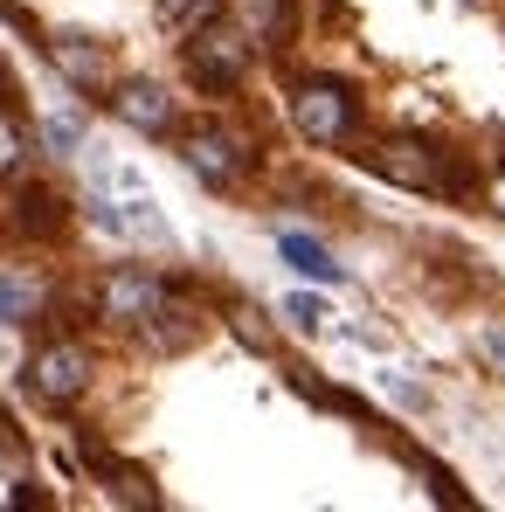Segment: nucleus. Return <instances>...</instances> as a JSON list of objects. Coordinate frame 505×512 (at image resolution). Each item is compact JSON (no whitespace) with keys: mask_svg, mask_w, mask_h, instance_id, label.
Masks as SVG:
<instances>
[{"mask_svg":"<svg viewBox=\"0 0 505 512\" xmlns=\"http://www.w3.org/2000/svg\"><path fill=\"white\" fill-rule=\"evenodd\" d=\"M49 146L77 153V146H84V125H77V118H49Z\"/></svg>","mask_w":505,"mask_h":512,"instance_id":"17","label":"nucleus"},{"mask_svg":"<svg viewBox=\"0 0 505 512\" xmlns=\"http://www.w3.org/2000/svg\"><path fill=\"white\" fill-rule=\"evenodd\" d=\"M284 312H291L298 333H319V326H326V305H319V298H284Z\"/></svg>","mask_w":505,"mask_h":512,"instance_id":"14","label":"nucleus"},{"mask_svg":"<svg viewBox=\"0 0 505 512\" xmlns=\"http://www.w3.org/2000/svg\"><path fill=\"white\" fill-rule=\"evenodd\" d=\"M187 167L201 173L208 187H229V180L243 173V153H236V139H222V132H194V139H187Z\"/></svg>","mask_w":505,"mask_h":512,"instance_id":"7","label":"nucleus"},{"mask_svg":"<svg viewBox=\"0 0 505 512\" xmlns=\"http://www.w3.org/2000/svg\"><path fill=\"white\" fill-rule=\"evenodd\" d=\"M367 167L381 173V180H395V187H436V153L422 146V139H388V146H374L367 153Z\"/></svg>","mask_w":505,"mask_h":512,"instance_id":"4","label":"nucleus"},{"mask_svg":"<svg viewBox=\"0 0 505 512\" xmlns=\"http://www.w3.org/2000/svg\"><path fill=\"white\" fill-rule=\"evenodd\" d=\"M485 353H492V360L505 367V326H492V333H485Z\"/></svg>","mask_w":505,"mask_h":512,"instance_id":"20","label":"nucleus"},{"mask_svg":"<svg viewBox=\"0 0 505 512\" xmlns=\"http://www.w3.org/2000/svg\"><path fill=\"white\" fill-rule=\"evenodd\" d=\"M118 236H139V243H160V250H167V243H173L167 215H160V208H153V194H146V187H139V194H125V201H118Z\"/></svg>","mask_w":505,"mask_h":512,"instance_id":"9","label":"nucleus"},{"mask_svg":"<svg viewBox=\"0 0 505 512\" xmlns=\"http://www.w3.org/2000/svg\"><path fill=\"white\" fill-rule=\"evenodd\" d=\"M14 167H21V125L0 111V173H14Z\"/></svg>","mask_w":505,"mask_h":512,"instance_id":"15","label":"nucleus"},{"mask_svg":"<svg viewBox=\"0 0 505 512\" xmlns=\"http://www.w3.org/2000/svg\"><path fill=\"white\" fill-rule=\"evenodd\" d=\"M291 118H298V132H305L312 146H339V139L353 132V97L339 84H305L291 97Z\"/></svg>","mask_w":505,"mask_h":512,"instance_id":"3","label":"nucleus"},{"mask_svg":"<svg viewBox=\"0 0 505 512\" xmlns=\"http://www.w3.org/2000/svg\"><path fill=\"white\" fill-rule=\"evenodd\" d=\"M28 388H35L42 402H77L90 388V346H77V340L42 346V353L28 360Z\"/></svg>","mask_w":505,"mask_h":512,"instance_id":"2","label":"nucleus"},{"mask_svg":"<svg viewBox=\"0 0 505 512\" xmlns=\"http://www.w3.org/2000/svg\"><path fill=\"white\" fill-rule=\"evenodd\" d=\"M28 312H35V284H28V277H7V270H0V326H21Z\"/></svg>","mask_w":505,"mask_h":512,"instance_id":"12","label":"nucleus"},{"mask_svg":"<svg viewBox=\"0 0 505 512\" xmlns=\"http://www.w3.org/2000/svg\"><path fill=\"white\" fill-rule=\"evenodd\" d=\"M492 208H499V215H505V173H499V180H492Z\"/></svg>","mask_w":505,"mask_h":512,"instance_id":"21","label":"nucleus"},{"mask_svg":"<svg viewBox=\"0 0 505 512\" xmlns=\"http://www.w3.org/2000/svg\"><path fill=\"white\" fill-rule=\"evenodd\" d=\"M49 56H56V70H63L77 90H104V49H97V42H84V35H56Z\"/></svg>","mask_w":505,"mask_h":512,"instance_id":"8","label":"nucleus"},{"mask_svg":"<svg viewBox=\"0 0 505 512\" xmlns=\"http://www.w3.org/2000/svg\"><path fill=\"white\" fill-rule=\"evenodd\" d=\"M160 305H167L160 277H139V270L104 277V319H160Z\"/></svg>","mask_w":505,"mask_h":512,"instance_id":"5","label":"nucleus"},{"mask_svg":"<svg viewBox=\"0 0 505 512\" xmlns=\"http://www.w3.org/2000/svg\"><path fill=\"white\" fill-rule=\"evenodd\" d=\"M0 471H7V478L28 471V457H21V443H14V429H7V423H0Z\"/></svg>","mask_w":505,"mask_h":512,"instance_id":"18","label":"nucleus"},{"mask_svg":"<svg viewBox=\"0 0 505 512\" xmlns=\"http://www.w3.org/2000/svg\"><path fill=\"white\" fill-rule=\"evenodd\" d=\"M187 70H194V84H208V90L243 84V70H250V42H243V28H229V21H208V28H194Z\"/></svg>","mask_w":505,"mask_h":512,"instance_id":"1","label":"nucleus"},{"mask_svg":"<svg viewBox=\"0 0 505 512\" xmlns=\"http://www.w3.org/2000/svg\"><path fill=\"white\" fill-rule=\"evenodd\" d=\"M111 104H118V118H125L132 132H153V139H160V132H173V97L160 84H125Z\"/></svg>","mask_w":505,"mask_h":512,"instance_id":"6","label":"nucleus"},{"mask_svg":"<svg viewBox=\"0 0 505 512\" xmlns=\"http://www.w3.org/2000/svg\"><path fill=\"white\" fill-rule=\"evenodd\" d=\"M381 381H388V395H395L402 409H429V395H422V388L409 381V374H381Z\"/></svg>","mask_w":505,"mask_h":512,"instance_id":"16","label":"nucleus"},{"mask_svg":"<svg viewBox=\"0 0 505 512\" xmlns=\"http://www.w3.org/2000/svg\"><path fill=\"white\" fill-rule=\"evenodd\" d=\"M21 222L28 229H56V194H21Z\"/></svg>","mask_w":505,"mask_h":512,"instance_id":"13","label":"nucleus"},{"mask_svg":"<svg viewBox=\"0 0 505 512\" xmlns=\"http://www.w3.org/2000/svg\"><path fill=\"white\" fill-rule=\"evenodd\" d=\"M284 263L305 270V277H319V284H339V263L326 256V243H312V236H284Z\"/></svg>","mask_w":505,"mask_h":512,"instance_id":"10","label":"nucleus"},{"mask_svg":"<svg viewBox=\"0 0 505 512\" xmlns=\"http://www.w3.org/2000/svg\"><path fill=\"white\" fill-rule=\"evenodd\" d=\"M236 333H243L250 346H270V333H263V319H256V312H236Z\"/></svg>","mask_w":505,"mask_h":512,"instance_id":"19","label":"nucleus"},{"mask_svg":"<svg viewBox=\"0 0 505 512\" xmlns=\"http://www.w3.org/2000/svg\"><path fill=\"white\" fill-rule=\"evenodd\" d=\"M222 14V0H160V28L167 35H194V28H208Z\"/></svg>","mask_w":505,"mask_h":512,"instance_id":"11","label":"nucleus"}]
</instances>
